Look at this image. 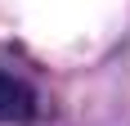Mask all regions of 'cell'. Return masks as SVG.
Returning <instances> with one entry per match:
<instances>
[{"label":"cell","mask_w":130,"mask_h":126,"mask_svg":"<svg viewBox=\"0 0 130 126\" xmlns=\"http://www.w3.org/2000/svg\"><path fill=\"white\" fill-rule=\"evenodd\" d=\"M31 117H36V90L0 72V122H31Z\"/></svg>","instance_id":"obj_1"}]
</instances>
